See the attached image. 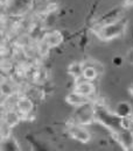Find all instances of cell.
<instances>
[{"label":"cell","instance_id":"1","mask_svg":"<svg viewBox=\"0 0 133 151\" xmlns=\"http://www.w3.org/2000/svg\"><path fill=\"white\" fill-rule=\"evenodd\" d=\"M95 120L100 122L103 126H105L113 132H119L124 128L121 117H119L116 113H110L106 108L100 106L95 108Z\"/></svg>","mask_w":133,"mask_h":151},{"label":"cell","instance_id":"2","mask_svg":"<svg viewBox=\"0 0 133 151\" xmlns=\"http://www.w3.org/2000/svg\"><path fill=\"white\" fill-rule=\"evenodd\" d=\"M125 28H126V22L119 20V21L106 23L98 27V30L96 32V34L103 41H111L116 37H119L125 32Z\"/></svg>","mask_w":133,"mask_h":151},{"label":"cell","instance_id":"3","mask_svg":"<svg viewBox=\"0 0 133 151\" xmlns=\"http://www.w3.org/2000/svg\"><path fill=\"white\" fill-rule=\"evenodd\" d=\"M95 120V107L86 102L78 106V109L75 112V122L79 124H89Z\"/></svg>","mask_w":133,"mask_h":151},{"label":"cell","instance_id":"4","mask_svg":"<svg viewBox=\"0 0 133 151\" xmlns=\"http://www.w3.org/2000/svg\"><path fill=\"white\" fill-rule=\"evenodd\" d=\"M68 134L70 135V137H73L74 139L79 141L81 143H89L91 139V135L84 127H82V124L79 123H71L68 127Z\"/></svg>","mask_w":133,"mask_h":151},{"label":"cell","instance_id":"5","mask_svg":"<svg viewBox=\"0 0 133 151\" xmlns=\"http://www.w3.org/2000/svg\"><path fill=\"white\" fill-rule=\"evenodd\" d=\"M114 137L117 142L123 147V149H133V132L130 128H123L119 132H114Z\"/></svg>","mask_w":133,"mask_h":151},{"label":"cell","instance_id":"6","mask_svg":"<svg viewBox=\"0 0 133 151\" xmlns=\"http://www.w3.org/2000/svg\"><path fill=\"white\" fill-rule=\"evenodd\" d=\"M17 109L19 111V113L22 114V116H27L28 114H31L33 112V107H34V104L33 101L27 98V96H21L17 100Z\"/></svg>","mask_w":133,"mask_h":151},{"label":"cell","instance_id":"7","mask_svg":"<svg viewBox=\"0 0 133 151\" xmlns=\"http://www.w3.org/2000/svg\"><path fill=\"white\" fill-rule=\"evenodd\" d=\"M74 91L79 93V94L84 95V96H90L95 93V85L90 81V80H85V81H79L77 83Z\"/></svg>","mask_w":133,"mask_h":151},{"label":"cell","instance_id":"8","mask_svg":"<svg viewBox=\"0 0 133 151\" xmlns=\"http://www.w3.org/2000/svg\"><path fill=\"white\" fill-rule=\"evenodd\" d=\"M42 41H44L50 48H55V47H58L62 43L63 35L58 30H53L50 33H47Z\"/></svg>","mask_w":133,"mask_h":151},{"label":"cell","instance_id":"9","mask_svg":"<svg viewBox=\"0 0 133 151\" xmlns=\"http://www.w3.org/2000/svg\"><path fill=\"white\" fill-rule=\"evenodd\" d=\"M65 101H67L69 105H71V106L78 107V106H81V105H84V104L89 102V98L79 94V93H77L75 91H73V92H70L69 94L67 95Z\"/></svg>","mask_w":133,"mask_h":151},{"label":"cell","instance_id":"10","mask_svg":"<svg viewBox=\"0 0 133 151\" xmlns=\"http://www.w3.org/2000/svg\"><path fill=\"white\" fill-rule=\"evenodd\" d=\"M114 113L117 114L119 117H121V119H124V117H131L133 114L132 106L129 102H126V101H121V102L117 104L116 112Z\"/></svg>","mask_w":133,"mask_h":151},{"label":"cell","instance_id":"11","mask_svg":"<svg viewBox=\"0 0 133 151\" xmlns=\"http://www.w3.org/2000/svg\"><path fill=\"white\" fill-rule=\"evenodd\" d=\"M20 120H21V116H20L19 112H17V111L11 109V111H7V112L5 113V119H4V121H5L6 123H8L12 128L15 127V126L19 123Z\"/></svg>","mask_w":133,"mask_h":151},{"label":"cell","instance_id":"12","mask_svg":"<svg viewBox=\"0 0 133 151\" xmlns=\"http://www.w3.org/2000/svg\"><path fill=\"white\" fill-rule=\"evenodd\" d=\"M97 76H98V71L96 70V68L95 66H92V65L86 66V68L83 69L82 77H83L85 80H90V81H92V80H95L96 78H97Z\"/></svg>","mask_w":133,"mask_h":151},{"label":"cell","instance_id":"13","mask_svg":"<svg viewBox=\"0 0 133 151\" xmlns=\"http://www.w3.org/2000/svg\"><path fill=\"white\" fill-rule=\"evenodd\" d=\"M11 126L8 123H6L4 120L1 121V130H0V134H1V139L5 141L7 138H9L11 136Z\"/></svg>","mask_w":133,"mask_h":151},{"label":"cell","instance_id":"14","mask_svg":"<svg viewBox=\"0 0 133 151\" xmlns=\"http://www.w3.org/2000/svg\"><path fill=\"white\" fill-rule=\"evenodd\" d=\"M69 72H70V75H73L75 78H79L82 73H83V70L81 69V64H78V63H74V64H71L70 66H69Z\"/></svg>","mask_w":133,"mask_h":151},{"label":"cell","instance_id":"15","mask_svg":"<svg viewBox=\"0 0 133 151\" xmlns=\"http://www.w3.org/2000/svg\"><path fill=\"white\" fill-rule=\"evenodd\" d=\"M1 93L5 95H11L13 93V88L11 86H8L7 83H2L1 84Z\"/></svg>","mask_w":133,"mask_h":151},{"label":"cell","instance_id":"16","mask_svg":"<svg viewBox=\"0 0 133 151\" xmlns=\"http://www.w3.org/2000/svg\"><path fill=\"white\" fill-rule=\"evenodd\" d=\"M125 6H126V7L133 6V0H125Z\"/></svg>","mask_w":133,"mask_h":151},{"label":"cell","instance_id":"17","mask_svg":"<svg viewBox=\"0 0 133 151\" xmlns=\"http://www.w3.org/2000/svg\"><path fill=\"white\" fill-rule=\"evenodd\" d=\"M129 55H130V56H129V59H130V62L133 64V50L130 51V54H129Z\"/></svg>","mask_w":133,"mask_h":151},{"label":"cell","instance_id":"18","mask_svg":"<svg viewBox=\"0 0 133 151\" xmlns=\"http://www.w3.org/2000/svg\"><path fill=\"white\" fill-rule=\"evenodd\" d=\"M129 91H130V94L132 95V98H133V84H132V85H130V87H129Z\"/></svg>","mask_w":133,"mask_h":151},{"label":"cell","instance_id":"19","mask_svg":"<svg viewBox=\"0 0 133 151\" xmlns=\"http://www.w3.org/2000/svg\"><path fill=\"white\" fill-rule=\"evenodd\" d=\"M130 119H131V121H132V123H133V114H132V116H131Z\"/></svg>","mask_w":133,"mask_h":151}]
</instances>
